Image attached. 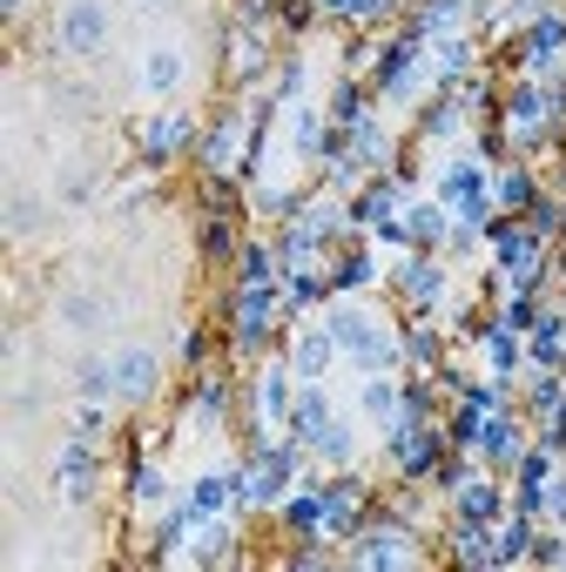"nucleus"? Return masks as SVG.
Listing matches in <instances>:
<instances>
[{
  "instance_id": "f257e3e1",
  "label": "nucleus",
  "mask_w": 566,
  "mask_h": 572,
  "mask_svg": "<svg viewBox=\"0 0 566 572\" xmlns=\"http://www.w3.org/2000/svg\"><path fill=\"white\" fill-rule=\"evenodd\" d=\"M54 34H61V54L68 61H95L109 48V8H102V0H68Z\"/></svg>"
},
{
  "instance_id": "f03ea898",
  "label": "nucleus",
  "mask_w": 566,
  "mask_h": 572,
  "mask_svg": "<svg viewBox=\"0 0 566 572\" xmlns=\"http://www.w3.org/2000/svg\"><path fill=\"white\" fill-rule=\"evenodd\" d=\"M331 337H338V351L344 357H364V364H384V337H378V316L371 310H338L331 316Z\"/></svg>"
},
{
  "instance_id": "7ed1b4c3",
  "label": "nucleus",
  "mask_w": 566,
  "mask_h": 572,
  "mask_svg": "<svg viewBox=\"0 0 566 572\" xmlns=\"http://www.w3.org/2000/svg\"><path fill=\"white\" fill-rule=\"evenodd\" d=\"M155 384H162V364H155L142 344L115 351V391H128V397H155Z\"/></svg>"
},
{
  "instance_id": "20e7f679",
  "label": "nucleus",
  "mask_w": 566,
  "mask_h": 572,
  "mask_svg": "<svg viewBox=\"0 0 566 572\" xmlns=\"http://www.w3.org/2000/svg\"><path fill=\"white\" fill-rule=\"evenodd\" d=\"M135 81H142L148 95H176V89H183V54H176V48H155V54H142Z\"/></svg>"
},
{
  "instance_id": "39448f33",
  "label": "nucleus",
  "mask_w": 566,
  "mask_h": 572,
  "mask_svg": "<svg viewBox=\"0 0 566 572\" xmlns=\"http://www.w3.org/2000/svg\"><path fill=\"white\" fill-rule=\"evenodd\" d=\"M331 357H338V337H331V331H310V337L297 344V371H303V384H317Z\"/></svg>"
},
{
  "instance_id": "423d86ee",
  "label": "nucleus",
  "mask_w": 566,
  "mask_h": 572,
  "mask_svg": "<svg viewBox=\"0 0 566 572\" xmlns=\"http://www.w3.org/2000/svg\"><path fill=\"white\" fill-rule=\"evenodd\" d=\"M74 391H81V404L109 397L115 391V357H89V364H81V377H74Z\"/></svg>"
},
{
  "instance_id": "0eeeda50",
  "label": "nucleus",
  "mask_w": 566,
  "mask_h": 572,
  "mask_svg": "<svg viewBox=\"0 0 566 572\" xmlns=\"http://www.w3.org/2000/svg\"><path fill=\"white\" fill-rule=\"evenodd\" d=\"M257 412H264V425H284V412H290V377H284V371H264Z\"/></svg>"
},
{
  "instance_id": "6e6552de",
  "label": "nucleus",
  "mask_w": 566,
  "mask_h": 572,
  "mask_svg": "<svg viewBox=\"0 0 566 572\" xmlns=\"http://www.w3.org/2000/svg\"><path fill=\"white\" fill-rule=\"evenodd\" d=\"M61 323H68V331H102V303L81 297V290H68L61 297Z\"/></svg>"
},
{
  "instance_id": "1a4fd4ad",
  "label": "nucleus",
  "mask_w": 566,
  "mask_h": 572,
  "mask_svg": "<svg viewBox=\"0 0 566 572\" xmlns=\"http://www.w3.org/2000/svg\"><path fill=\"white\" fill-rule=\"evenodd\" d=\"M323 425H331V412H323V391H317V384H310V391H303V397H297V431H303V438H317V431H323Z\"/></svg>"
},
{
  "instance_id": "9d476101",
  "label": "nucleus",
  "mask_w": 566,
  "mask_h": 572,
  "mask_svg": "<svg viewBox=\"0 0 566 572\" xmlns=\"http://www.w3.org/2000/svg\"><path fill=\"white\" fill-rule=\"evenodd\" d=\"M404 297H412V303H439V270L412 263V270H404Z\"/></svg>"
},
{
  "instance_id": "9b49d317",
  "label": "nucleus",
  "mask_w": 566,
  "mask_h": 572,
  "mask_svg": "<svg viewBox=\"0 0 566 572\" xmlns=\"http://www.w3.org/2000/svg\"><path fill=\"white\" fill-rule=\"evenodd\" d=\"M358 559H371V565H404L412 552H404V539H398V532H384V539H371V552H358Z\"/></svg>"
},
{
  "instance_id": "f8f14e48",
  "label": "nucleus",
  "mask_w": 566,
  "mask_h": 572,
  "mask_svg": "<svg viewBox=\"0 0 566 572\" xmlns=\"http://www.w3.org/2000/svg\"><path fill=\"white\" fill-rule=\"evenodd\" d=\"M317 451L331 458V465H344V458H351V431H344V425H323V431H317Z\"/></svg>"
},
{
  "instance_id": "ddd939ff",
  "label": "nucleus",
  "mask_w": 566,
  "mask_h": 572,
  "mask_svg": "<svg viewBox=\"0 0 566 572\" xmlns=\"http://www.w3.org/2000/svg\"><path fill=\"white\" fill-rule=\"evenodd\" d=\"M34 222H41V209H34V202H28L21 189H14V196H8V229H14V236H28Z\"/></svg>"
},
{
  "instance_id": "4468645a",
  "label": "nucleus",
  "mask_w": 566,
  "mask_h": 572,
  "mask_svg": "<svg viewBox=\"0 0 566 572\" xmlns=\"http://www.w3.org/2000/svg\"><path fill=\"white\" fill-rule=\"evenodd\" d=\"M398 404H404V397H391V384H364V412H371V418H391Z\"/></svg>"
},
{
  "instance_id": "2eb2a0df",
  "label": "nucleus",
  "mask_w": 566,
  "mask_h": 572,
  "mask_svg": "<svg viewBox=\"0 0 566 572\" xmlns=\"http://www.w3.org/2000/svg\"><path fill=\"white\" fill-rule=\"evenodd\" d=\"M364 283H371V257L358 250V257H351V263L338 270V290H364Z\"/></svg>"
},
{
  "instance_id": "dca6fc26",
  "label": "nucleus",
  "mask_w": 566,
  "mask_h": 572,
  "mask_svg": "<svg viewBox=\"0 0 566 572\" xmlns=\"http://www.w3.org/2000/svg\"><path fill=\"white\" fill-rule=\"evenodd\" d=\"M526 545H533V526H506V539L493 545V559H519Z\"/></svg>"
},
{
  "instance_id": "f3484780",
  "label": "nucleus",
  "mask_w": 566,
  "mask_h": 572,
  "mask_svg": "<svg viewBox=\"0 0 566 572\" xmlns=\"http://www.w3.org/2000/svg\"><path fill=\"white\" fill-rule=\"evenodd\" d=\"M459 559H493V552H485V532H478V526H459Z\"/></svg>"
},
{
  "instance_id": "a211bd4d",
  "label": "nucleus",
  "mask_w": 566,
  "mask_h": 572,
  "mask_svg": "<svg viewBox=\"0 0 566 572\" xmlns=\"http://www.w3.org/2000/svg\"><path fill=\"white\" fill-rule=\"evenodd\" d=\"M445 189H452V196H472V189H478V169H472V162H459V169L445 176Z\"/></svg>"
},
{
  "instance_id": "6ab92c4d",
  "label": "nucleus",
  "mask_w": 566,
  "mask_h": 572,
  "mask_svg": "<svg viewBox=\"0 0 566 572\" xmlns=\"http://www.w3.org/2000/svg\"><path fill=\"white\" fill-rule=\"evenodd\" d=\"M135 499H142V506L162 499V471H135Z\"/></svg>"
},
{
  "instance_id": "aec40b11",
  "label": "nucleus",
  "mask_w": 566,
  "mask_h": 572,
  "mask_svg": "<svg viewBox=\"0 0 566 572\" xmlns=\"http://www.w3.org/2000/svg\"><path fill=\"white\" fill-rule=\"evenodd\" d=\"M465 512H472V519H485V512H493V485H472V499H465Z\"/></svg>"
},
{
  "instance_id": "412c9836",
  "label": "nucleus",
  "mask_w": 566,
  "mask_h": 572,
  "mask_svg": "<svg viewBox=\"0 0 566 572\" xmlns=\"http://www.w3.org/2000/svg\"><path fill=\"white\" fill-rule=\"evenodd\" d=\"M264 270H270V257H264V250H250V257H243V277H250V283H264Z\"/></svg>"
},
{
  "instance_id": "4be33fe9",
  "label": "nucleus",
  "mask_w": 566,
  "mask_h": 572,
  "mask_svg": "<svg viewBox=\"0 0 566 572\" xmlns=\"http://www.w3.org/2000/svg\"><path fill=\"white\" fill-rule=\"evenodd\" d=\"M236 8H243V21H264V14H270V0H236Z\"/></svg>"
},
{
  "instance_id": "5701e85b",
  "label": "nucleus",
  "mask_w": 566,
  "mask_h": 572,
  "mask_svg": "<svg viewBox=\"0 0 566 572\" xmlns=\"http://www.w3.org/2000/svg\"><path fill=\"white\" fill-rule=\"evenodd\" d=\"M553 512H566V485H553Z\"/></svg>"
},
{
  "instance_id": "b1692460",
  "label": "nucleus",
  "mask_w": 566,
  "mask_h": 572,
  "mask_svg": "<svg viewBox=\"0 0 566 572\" xmlns=\"http://www.w3.org/2000/svg\"><path fill=\"white\" fill-rule=\"evenodd\" d=\"M142 8H162V0H142Z\"/></svg>"
},
{
  "instance_id": "393cba45",
  "label": "nucleus",
  "mask_w": 566,
  "mask_h": 572,
  "mask_svg": "<svg viewBox=\"0 0 566 572\" xmlns=\"http://www.w3.org/2000/svg\"><path fill=\"white\" fill-rule=\"evenodd\" d=\"M8 8H21V0H8Z\"/></svg>"
}]
</instances>
